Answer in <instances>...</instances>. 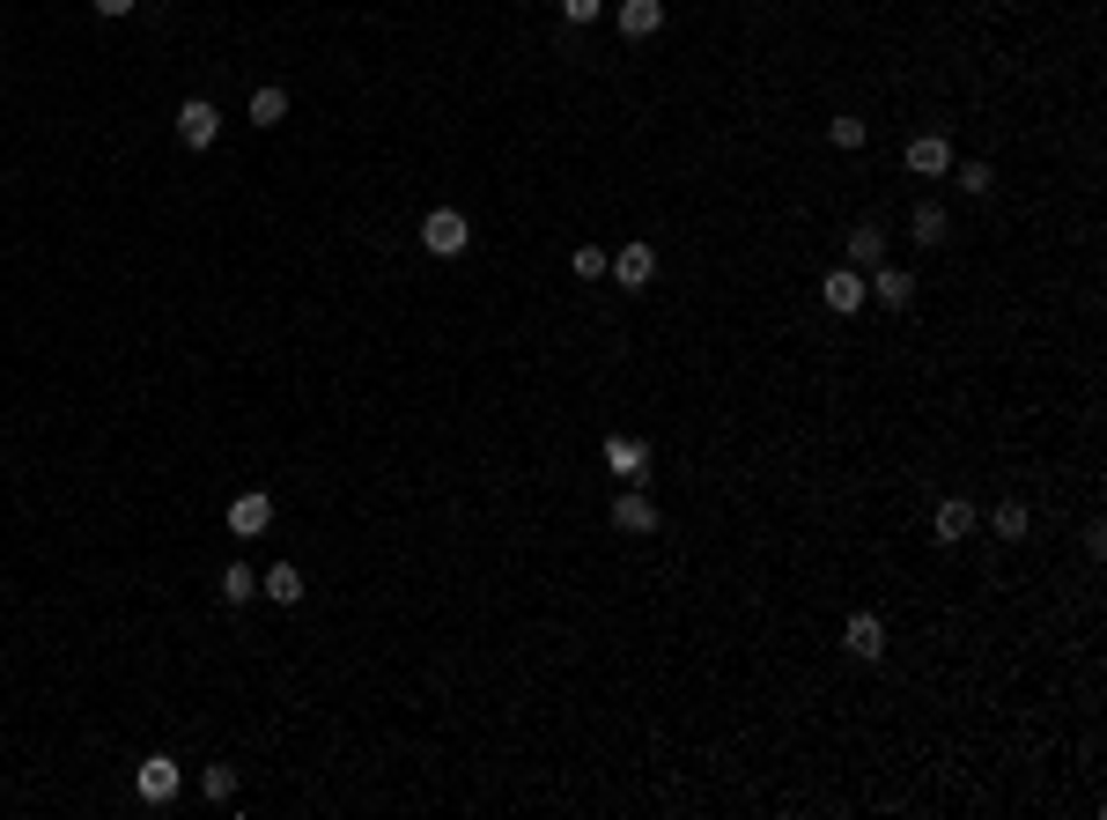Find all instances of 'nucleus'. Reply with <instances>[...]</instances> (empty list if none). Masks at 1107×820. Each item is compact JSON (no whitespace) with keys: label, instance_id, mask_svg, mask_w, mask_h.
Returning a JSON list of instances; mask_svg holds the SVG:
<instances>
[{"label":"nucleus","instance_id":"obj_14","mask_svg":"<svg viewBox=\"0 0 1107 820\" xmlns=\"http://www.w3.org/2000/svg\"><path fill=\"white\" fill-rule=\"evenodd\" d=\"M614 525L620 532H658V503L642 496V488H628V496L614 503Z\"/></svg>","mask_w":1107,"mask_h":820},{"label":"nucleus","instance_id":"obj_21","mask_svg":"<svg viewBox=\"0 0 1107 820\" xmlns=\"http://www.w3.org/2000/svg\"><path fill=\"white\" fill-rule=\"evenodd\" d=\"M199 791L215 798V806H229V798H237V769H229V762H207V769H199Z\"/></svg>","mask_w":1107,"mask_h":820},{"label":"nucleus","instance_id":"obj_5","mask_svg":"<svg viewBox=\"0 0 1107 820\" xmlns=\"http://www.w3.org/2000/svg\"><path fill=\"white\" fill-rule=\"evenodd\" d=\"M864 296L886 303V311H909V303H915V273H909V267H871Z\"/></svg>","mask_w":1107,"mask_h":820},{"label":"nucleus","instance_id":"obj_3","mask_svg":"<svg viewBox=\"0 0 1107 820\" xmlns=\"http://www.w3.org/2000/svg\"><path fill=\"white\" fill-rule=\"evenodd\" d=\"M606 273H614L620 289H650V281H658V251H650V237H636V245H620L614 259H606Z\"/></svg>","mask_w":1107,"mask_h":820},{"label":"nucleus","instance_id":"obj_4","mask_svg":"<svg viewBox=\"0 0 1107 820\" xmlns=\"http://www.w3.org/2000/svg\"><path fill=\"white\" fill-rule=\"evenodd\" d=\"M842 650H849L857 666H879L886 658V622L879 614H849V622H842Z\"/></svg>","mask_w":1107,"mask_h":820},{"label":"nucleus","instance_id":"obj_8","mask_svg":"<svg viewBox=\"0 0 1107 820\" xmlns=\"http://www.w3.org/2000/svg\"><path fill=\"white\" fill-rule=\"evenodd\" d=\"M267 525H273V496H267V488H245V496H229V532H237V540L267 532Z\"/></svg>","mask_w":1107,"mask_h":820},{"label":"nucleus","instance_id":"obj_10","mask_svg":"<svg viewBox=\"0 0 1107 820\" xmlns=\"http://www.w3.org/2000/svg\"><path fill=\"white\" fill-rule=\"evenodd\" d=\"M953 163H959V155H953V141H945V133H915V141H909V171H915V177H945Z\"/></svg>","mask_w":1107,"mask_h":820},{"label":"nucleus","instance_id":"obj_13","mask_svg":"<svg viewBox=\"0 0 1107 820\" xmlns=\"http://www.w3.org/2000/svg\"><path fill=\"white\" fill-rule=\"evenodd\" d=\"M849 267H857V273L886 267V229H879V223H857V229H849Z\"/></svg>","mask_w":1107,"mask_h":820},{"label":"nucleus","instance_id":"obj_1","mask_svg":"<svg viewBox=\"0 0 1107 820\" xmlns=\"http://www.w3.org/2000/svg\"><path fill=\"white\" fill-rule=\"evenodd\" d=\"M421 245L436 251V259H458V251L473 245V223H466V215H458V207H436V215L421 223Z\"/></svg>","mask_w":1107,"mask_h":820},{"label":"nucleus","instance_id":"obj_7","mask_svg":"<svg viewBox=\"0 0 1107 820\" xmlns=\"http://www.w3.org/2000/svg\"><path fill=\"white\" fill-rule=\"evenodd\" d=\"M642 466H650V444H642V436H606V473H620L628 488H642V481H650Z\"/></svg>","mask_w":1107,"mask_h":820},{"label":"nucleus","instance_id":"obj_22","mask_svg":"<svg viewBox=\"0 0 1107 820\" xmlns=\"http://www.w3.org/2000/svg\"><path fill=\"white\" fill-rule=\"evenodd\" d=\"M1027 525H1033L1027 503H997V540H1027Z\"/></svg>","mask_w":1107,"mask_h":820},{"label":"nucleus","instance_id":"obj_23","mask_svg":"<svg viewBox=\"0 0 1107 820\" xmlns=\"http://www.w3.org/2000/svg\"><path fill=\"white\" fill-rule=\"evenodd\" d=\"M568 273H576V281H598V273H606V251H598V245H584L576 259H568Z\"/></svg>","mask_w":1107,"mask_h":820},{"label":"nucleus","instance_id":"obj_19","mask_svg":"<svg viewBox=\"0 0 1107 820\" xmlns=\"http://www.w3.org/2000/svg\"><path fill=\"white\" fill-rule=\"evenodd\" d=\"M945 177H953V185H959L967 199H989V185H997V171H989V163H953Z\"/></svg>","mask_w":1107,"mask_h":820},{"label":"nucleus","instance_id":"obj_2","mask_svg":"<svg viewBox=\"0 0 1107 820\" xmlns=\"http://www.w3.org/2000/svg\"><path fill=\"white\" fill-rule=\"evenodd\" d=\"M177 141H185V149H215L221 141V111L207 97H185L177 104Z\"/></svg>","mask_w":1107,"mask_h":820},{"label":"nucleus","instance_id":"obj_17","mask_svg":"<svg viewBox=\"0 0 1107 820\" xmlns=\"http://www.w3.org/2000/svg\"><path fill=\"white\" fill-rule=\"evenodd\" d=\"M281 119H289V89H281V82H267V89L251 97V126H281Z\"/></svg>","mask_w":1107,"mask_h":820},{"label":"nucleus","instance_id":"obj_12","mask_svg":"<svg viewBox=\"0 0 1107 820\" xmlns=\"http://www.w3.org/2000/svg\"><path fill=\"white\" fill-rule=\"evenodd\" d=\"M614 23H620L628 45H642V37H658V30H664V0H620Z\"/></svg>","mask_w":1107,"mask_h":820},{"label":"nucleus","instance_id":"obj_6","mask_svg":"<svg viewBox=\"0 0 1107 820\" xmlns=\"http://www.w3.org/2000/svg\"><path fill=\"white\" fill-rule=\"evenodd\" d=\"M133 791H141L148 806H171V798H177V762H171V754H148L141 769H133Z\"/></svg>","mask_w":1107,"mask_h":820},{"label":"nucleus","instance_id":"obj_24","mask_svg":"<svg viewBox=\"0 0 1107 820\" xmlns=\"http://www.w3.org/2000/svg\"><path fill=\"white\" fill-rule=\"evenodd\" d=\"M598 8H606V0H562V23L584 30V23H598Z\"/></svg>","mask_w":1107,"mask_h":820},{"label":"nucleus","instance_id":"obj_9","mask_svg":"<svg viewBox=\"0 0 1107 820\" xmlns=\"http://www.w3.org/2000/svg\"><path fill=\"white\" fill-rule=\"evenodd\" d=\"M967 532H975V503H967V496H945V503L931 510V540H937V547H959Z\"/></svg>","mask_w":1107,"mask_h":820},{"label":"nucleus","instance_id":"obj_11","mask_svg":"<svg viewBox=\"0 0 1107 820\" xmlns=\"http://www.w3.org/2000/svg\"><path fill=\"white\" fill-rule=\"evenodd\" d=\"M820 296H827V311H835V319H857L864 303H871V296H864V273H857V267H835Z\"/></svg>","mask_w":1107,"mask_h":820},{"label":"nucleus","instance_id":"obj_16","mask_svg":"<svg viewBox=\"0 0 1107 820\" xmlns=\"http://www.w3.org/2000/svg\"><path fill=\"white\" fill-rule=\"evenodd\" d=\"M909 229H915V245H945V237H953V223H945V207H937V199H923V207H915Z\"/></svg>","mask_w":1107,"mask_h":820},{"label":"nucleus","instance_id":"obj_20","mask_svg":"<svg viewBox=\"0 0 1107 820\" xmlns=\"http://www.w3.org/2000/svg\"><path fill=\"white\" fill-rule=\"evenodd\" d=\"M221 598H229V606H245V598H259V570H245V562H229V570H221Z\"/></svg>","mask_w":1107,"mask_h":820},{"label":"nucleus","instance_id":"obj_18","mask_svg":"<svg viewBox=\"0 0 1107 820\" xmlns=\"http://www.w3.org/2000/svg\"><path fill=\"white\" fill-rule=\"evenodd\" d=\"M827 141H835V149H842V155H857V149H864V141H871V126H864V119H857V111H842V119H827Z\"/></svg>","mask_w":1107,"mask_h":820},{"label":"nucleus","instance_id":"obj_25","mask_svg":"<svg viewBox=\"0 0 1107 820\" xmlns=\"http://www.w3.org/2000/svg\"><path fill=\"white\" fill-rule=\"evenodd\" d=\"M89 8H97L104 23H119V15H133V8H141V0H89Z\"/></svg>","mask_w":1107,"mask_h":820},{"label":"nucleus","instance_id":"obj_15","mask_svg":"<svg viewBox=\"0 0 1107 820\" xmlns=\"http://www.w3.org/2000/svg\"><path fill=\"white\" fill-rule=\"evenodd\" d=\"M259 592H267L273 606H295V598H303V570H295V562H273V570L259 576Z\"/></svg>","mask_w":1107,"mask_h":820}]
</instances>
